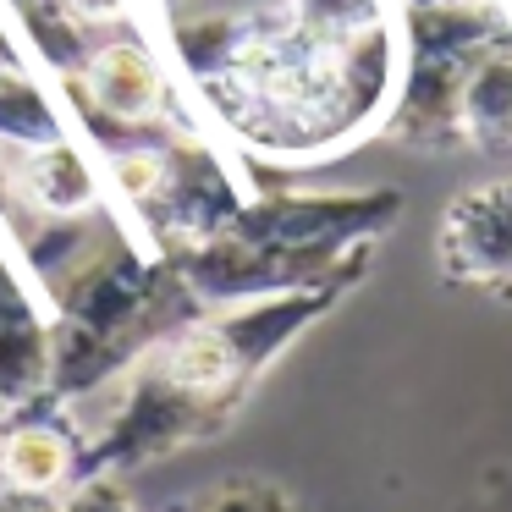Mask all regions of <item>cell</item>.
Returning a JSON list of instances; mask_svg holds the SVG:
<instances>
[{
    "instance_id": "cell-1",
    "label": "cell",
    "mask_w": 512,
    "mask_h": 512,
    "mask_svg": "<svg viewBox=\"0 0 512 512\" xmlns=\"http://www.w3.org/2000/svg\"><path fill=\"white\" fill-rule=\"evenodd\" d=\"M193 122L259 171L386 138L408 67L402 0H182L144 28Z\"/></svg>"
},
{
    "instance_id": "cell-2",
    "label": "cell",
    "mask_w": 512,
    "mask_h": 512,
    "mask_svg": "<svg viewBox=\"0 0 512 512\" xmlns=\"http://www.w3.org/2000/svg\"><path fill=\"white\" fill-rule=\"evenodd\" d=\"M364 276H336L320 287L276 292L254 303L199 309L182 320L160 347H149L116 386L89 397L78 413L83 424V474L133 479L188 446L221 441L298 336H309Z\"/></svg>"
},
{
    "instance_id": "cell-3",
    "label": "cell",
    "mask_w": 512,
    "mask_h": 512,
    "mask_svg": "<svg viewBox=\"0 0 512 512\" xmlns=\"http://www.w3.org/2000/svg\"><path fill=\"white\" fill-rule=\"evenodd\" d=\"M402 188H254L210 243L177 254L199 309L369 276L375 243L402 221Z\"/></svg>"
},
{
    "instance_id": "cell-4",
    "label": "cell",
    "mask_w": 512,
    "mask_h": 512,
    "mask_svg": "<svg viewBox=\"0 0 512 512\" xmlns=\"http://www.w3.org/2000/svg\"><path fill=\"white\" fill-rule=\"evenodd\" d=\"M408 17V67L402 94L391 105L386 138L424 155H457V111H463L468 72L485 50L512 39V17L501 0H463V6H402Z\"/></svg>"
},
{
    "instance_id": "cell-5",
    "label": "cell",
    "mask_w": 512,
    "mask_h": 512,
    "mask_svg": "<svg viewBox=\"0 0 512 512\" xmlns=\"http://www.w3.org/2000/svg\"><path fill=\"white\" fill-rule=\"evenodd\" d=\"M56 89L67 100L72 122H78V133L94 149L149 144V138L193 122L166 56L144 28H127L116 39L89 45V56L78 67L56 72Z\"/></svg>"
},
{
    "instance_id": "cell-6",
    "label": "cell",
    "mask_w": 512,
    "mask_h": 512,
    "mask_svg": "<svg viewBox=\"0 0 512 512\" xmlns=\"http://www.w3.org/2000/svg\"><path fill=\"white\" fill-rule=\"evenodd\" d=\"M435 270L446 287L512 303V171L463 188L435 226Z\"/></svg>"
},
{
    "instance_id": "cell-7",
    "label": "cell",
    "mask_w": 512,
    "mask_h": 512,
    "mask_svg": "<svg viewBox=\"0 0 512 512\" xmlns=\"http://www.w3.org/2000/svg\"><path fill=\"white\" fill-rule=\"evenodd\" d=\"M83 474V424L78 408L39 397L0 419V490L6 501H56Z\"/></svg>"
},
{
    "instance_id": "cell-8",
    "label": "cell",
    "mask_w": 512,
    "mask_h": 512,
    "mask_svg": "<svg viewBox=\"0 0 512 512\" xmlns=\"http://www.w3.org/2000/svg\"><path fill=\"white\" fill-rule=\"evenodd\" d=\"M50 397V298L0 232V419Z\"/></svg>"
},
{
    "instance_id": "cell-9",
    "label": "cell",
    "mask_w": 512,
    "mask_h": 512,
    "mask_svg": "<svg viewBox=\"0 0 512 512\" xmlns=\"http://www.w3.org/2000/svg\"><path fill=\"white\" fill-rule=\"evenodd\" d=\"M457 133H463V149H479V155L496 160L512 155V39L485 50L479 67L468 72Z\"/></svg>"
},
{
    "instance_id": "cell-10",
    "label": "cell",
    "mask_w": 512,
    "mask_h": 512,
    "mask_svg": "<svg viewBox=\"0 0 512 512\" xmlns=\"http://www.w3.org/2000/svg\"><path fill=\"white\" fill-rule=\"evenodd\" d=\"M171 512H303V507L287 485H276V479L232 474V479L199 490L193 501H182V507H171Z\"/></svg>"
},
{
    "instance_id": "cell-11",
    "label": "cell",
    "mask_w": 512,
    "mask_h": 512,
    "mask_svg": "<svg viewBox=\"0 0 512 512\" xmlns=\"http://www.w3.org/2000/svg\"><path fill=\"white\" fill-rule=\"evenodd\" d=\"M39 512H138V501L127 490V479H116V474H78Z\"/></svg>"
},
{
    "instance_id": "cell-12",
    "label": "cell",
    "mask_w": 512,
    "mask_h": 512,
    "mask_svg": "<svg viewBox=\"0 0 512 512\" xmlns=\"http://www.w3.org/2000/svg\"><path fill=\"white\" fill-rule=\"evenodd\" d=\"M23 67H39V61L28 56L23 34L12 28V17H6V6H0V72H23Z\"/></svg>"
},
{
    "instance_id": "cell-13",
    "label": "cell",
    "mask_w": 512,
    "mask_h": 512,
    "mask_svg": "<svg viewBox=\"0 0 512 512\" xmlns=\"http://www.w3.org/2000/svg\"><path fill=\"white\" fill-rule=\"evenodd\" d=\"M501 6H507V17H512V0H501Z\"/></svg>"
},
{
    "instance_id": "cell-14",
    "label": "cell",
    "mask_w": 512,
    "mask_h": 512,
    "mask_svg": "<svg viewBox=\"0 0 512 512\" xmlns=\"http://www.w3.org/2000/svg\"><path fill=\"white\" fill-rule=\"evenodd\" d=\"M0 501H6V490H0Z\"/></svg>"
}]
</instances>
